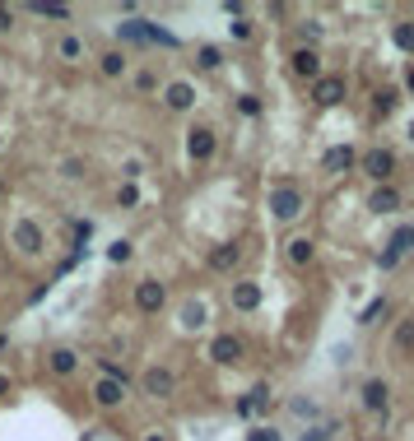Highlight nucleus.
Returning <instances> with one entry per match:
<instances>
[{
  "label": "nucleus",
  "instance_id": "obj_1",
  "mask_svg": "<svg viewBox=\"0 0 414 441\" xmlns=\"http://www.w3.org/2000/svg\"><path fill=\"white\" fill-rule=\"evenodd\" d=\"M302 210H307V195H302V186H293V181L270 186V214H275L280 223H293Z\"/></svg>",
  "mask_w": 414,
  "mask_h": 441
},
{
  "label": "nucleus",
  "instance_id": "obj_2",
  "mask_svg": "<svg viewBox=\"0 0 414 441\" xmlns=\"http://www.w3.org/2000/svg\"><path fill=\"white\" fill-rule=\"evenodd\" d=\"M10 246L23 255V260H33V255H42V246H47V237H42V228H37L33 219H19L10 228Z\"/></svg>",
  "mask_w": 414,
  "mask_h": 441
},
{
  "label": "nucleus",
  "instance_id": "obj_3",
  "mask_svg": "<svg viewBox=\"0 0 414 441\" xmlns=\"http://www.w3.org/2000/svg\"><path fill=\"white\" fill-rule=\"evenodd\" d=\"M358 395H363V409H368L372 418L386 428V418H391V386H386L382 376H372V381H363V390H358Z\"/></svg>",
  "mask_w": 414,
  "mask_h": 441
},
{
  "label": "nucleus",
  "instance_id": "obj_4",
  "mask_svg": "<svg viewBox=\"0 0 414 441\" xmlns=\"http://www.w3.org/2000/svg\"><path fill=\"white\" fill-rule=\"evenodd\" d=\"M358 172H368L377 186H386L396 172V154L391 149H368V154H358Z\"/></svg>",
  "mask_w": 414,
  "mask_h": 441
},
{
  "label": "nucleus",
  "instance_id": "obj_5",
  "mask_svg": "<svg viewBox=\"0 0 414 441\" xmlns=\"http://www.w3.org/2000/svg\"><path fill=\"white\" fill-rule=\"evenodd\" d=\"M140 390L154 399H172L177 395V376H172V367H145L140 372Z\"/></svg>",
  "mask_w": 414,
  "mask_h": 441
},
{
  "label": "nucleus",
  "instance_id": "obj_6",
  "mask_svg": "<svg viewBox=\"0 0 414 441\" xmlns=\"http://www.w3.org/2000/svg\"><path fill=\"white\" fill-rule=\"evenodd\" d=\"M163 302H168V288L158 284V279H140V284H135V311H140V316H158Z\"/></svg>",
  "mask_w": 414,
  "mask_h": 441
},
{
  "label": "nucleus",
  "instance_id": "obj_7",
  "mask_svg": "<svg viewBox=\"0 0 414 441\" xmlns=\"http://www.w3.org/2000/svg\"><path fill=\"white\" fill-rule=\"evenodd\" d=\"M345 93H349L345 75H321L312 84V102H317V107H336V102H345Z\"/></svg>",
  "mask_w": 414,
  "mask_h": 441
},
{
  "label": "nucleus",
  "instance_id": "obj_8",
  "mask_svg": "<svg viewBox=\"0 0 414 441\" xmlns=\"http://www.w3.org/2000/svg\"><path fill=\"white\" fill-rule=\"evenodd\" d=\"M242 246L237 242H219V246H210V255H205V265H210L214 274H233L237 265H242Z\"/></svg>",
  "mask_w": 414,
  "mask_h": 441
},
{
  "label": "nucleus",
  "instance_id": "obj_9",
  "mask_svg": "<svg viewBox=\"0 0 414 441\" xmlns=\"http://www.w3.org/2000/svg\"><path fill=\"white\" fill-rule=\"evenodd\" d=\"M242 339L237 334H214L210 339V363H219V367H233V363H242Z\"/></svg>",
  "mask_w": 414,
  "mask_h": 441
},
{
  "label": "nucleus",
  "instance_id": "obj_10",
  "mask_svg": "<svg viewBox=\"0 0 414 441\" xmlns=\"http://www.w3.org/2000/svg\"><path fill=\"white\" fill-rule=\"evenodd\" d=\"M187 158H191V163H210V158H214V131H210V126L187 131Z\"/></svg>",
  "mask_w": 414,
  "mask_h": 441
},
{
  "label": "nucleus",
  "instance_id": "obj_11",
  "mask_svg": "<svg viewBox=\"0 0 414 441\" xmlns=\"http://www.w3.org/2000/svg\"><path fill=\"white\" fill-rule=\"evenodd\" d=\"M289 66H293V75L298 79H321V52H317V47H298V52L289 56Z\"/></svg>",
  "mask_w": 414,
  "mask_h": 441
},
{
  "label": "nucleus",
  "instance_id": "obj_12",
  "mask_svg": "<svg viewBox=\"0 0 414 441\" xmlns=\"http://www.w3.org/2000/svg\"><path fill=\"white\" fill-rule=\"evenodd\" d=\"M358 167V149L354 144H336L321 154V172H354Z\"/></svg>",
  "mask_w": 414,
  "mask_h": 441
},
{
  "label": "nucleus",
  "instance_id": "obj_13",
  "mask_svg": "<svg viewBox=\"0 0 414 441\" xmlns=\"http://www.w3.org/2000/svg\"><path fill=\"white\" fill-rule=\"evenodd\" d=\"M126 395H131V386H122V381H107V376L93 381V404L98 409H122Z\"/></svg>",
  "mask_w": 414,
  "mask_h": 441
},
{
  "label": "nucleus",
  "instance_id": "obj_14",
  "mask_svg": "<svg viewBox=\"0 0 414 441\" xmlns=\"http://www.w3.org/2000/svg\"><path fill=\"white\" fill-rule=\"evenodd\" d=\"M163 102H168V111H191V107H196V84L172 79V84L163 88Z\"/></svg>",
  "mask_w": 414,
  "mask_h": 441
},
{
  "label": "nucleus",
  "instance_id": "obj_15",
  "mask_svg": "<svg viewBox=\"0 0 414 441\" xmlns=\"http://www.w3.org/2000/svg\"><path fill=\"white\" fill-rule=\"evenodd\" d=\"M261 298H266V293H261L256 279H237L233 284V311H256Z\"/></svg>",
  "mask_w": 414,
  "mask_h": 441
},
{
  "label": "nucleus",
  "instance_id": "obj_16",
  "mask_svg": "<svg viewBox=\"0 0 414 441\" xmlns=\"http://www.w3.org/2000/svg\"><path fill=\"white\" fill-rule=\"evenodd\" d=\"M284 255H289L293 270H307V265L317 260V242L312 237H289V242H284Z\"/></svg>",
  "mask_w": 414,
  "mask_h": 441
},
{
  "label": "nucleus",
  "instance_id": "obj_17",
  "mask_svg": "<svg viewBox=\"0 0 414 441\" xmlns=\"http://www.w3.org/2000/svg\"><path fill=\"white\" fill-rule=\"evenodd\" d=\"M368 210L372 214H396V210H401V191H396V186H377L368 195Z\"/></svg>",
  "mask_w": 414,
  "mask_h": 441
},
{
  "label": "nucleus",
  "instance_id": "obj_18",
  "mask_svg": "<svg viewBox=\"0 0 414 441\" xmlns=\"http://www.w3.org/2000/svg\"><path fill=\"white\" fill-rule=\"evenodd\" d=\"M47 367H52L57 376H75V367H79V353L61 344V349H52V353H47Z\"/></svg>",
  "mask_w": 414,
  "mask_h": 441
},
{
  "label": "nucleus",
  "instance_id": "obj_19",
  "mask_svg": "<svg viewBox=\"0 0 414 441\" xmlns=\"http://www.w3.org/2000/svg\"><path fill=\"white\" fill-rule=\"evenodd\" d=\"M98 70H102L107 79H122L126 70H131V61H126L122 47H112V52H102V56H98Z\"/></svg>",
  "mask_w": 414,
  "mask_h": 441
},
{
  "label": "nucleus",
  "instance_id": "obj_20",
  "mask_svg": "<svg viewBox=\"0 0 414 441\" xmlns=\"http://www.w3.org/2000/svg\"><path fill=\"white\" fill-rule=\"evenodd\" d=\"M117 42H149V19H126V23H117Z\"/></svg>",
  "mask_w": 414,
  "mask_h": 441
},
{
  "label": "nucleus",
  "instance_id": "obj_21",
  "mask_svg": "<svg viewBox=\"0 0 414 441\" xmlns=\"http://www.w3.org/2000/svg\"><path fill=\"white\" fill-rule=\"evenodd\" d=\"M396 107H401V88H377V93H372V111H377V116H391Z\"/></svg>",
  "mask_w": 414,
  "mask_h": 441
},
{
  "label": "nucleus",
  "instance_id": "obj_22",
  "mask_svg": "<svg viewBox=\"0 0 414 441\" xmlns=\"http://www.w3.org/2000/svg\"><path fill=\"white\" fill-rule=\"evenodd\" d=\"M391 42H396V52H405V56H414V19H401L391 28Z\"/></svg>",
  "mask_w": 414,
  "mask_h": 441
},
{
  "label": "nucleus",
  "instance_id": "obj_23",
  "mask_svg": "<svg viewBox=\"0 0 414 441\" xmlns=\"http://www.w3.org/2000/svg\"><path fill=\"white\" fill-rule=\"evenodd\" d=\"M57 56H61V61H70V66H75V61H84V42H79L75 33H66V37H61V42H57Z\"/></svg>",
  "mask_w": 414,
  "mask_h": 441
},
{
  "label": "nucleus",
  "instance_id": "obj_24",
  "mask_svg": "<svg viewBox=\"0 0 414 441\" xmlns=\"http://www.w3.org/2000/svg\"><path fill=\"white\" fill-rule=\"evenodd\" d=\"M386 311H391V302H386V298H372L368 307L358 311V325H377V320L386 316Z\"/></svg>",
  "mask_w": 414,
  "mask_h": 441
},
{
  "label": "nucleus",
  "instance_id": "obj_25",
  "mask_svg": "<svg viewBox=\"0 0 414 441\" xmlns=\"http://www.w3.org/2000/svg\"><path fill=\"white\" fill-rule=\"evenodd\" d=\"M205 325V302H187L182 307V330H201Z\"/></svg>",
  "mask_w": 414,
  "mask_h": 441
},
{
  "label": "nucleus",
  "instance_id": "obj_26",
  "mask_svg": "<svg viewBox=\"0 0 414 441\" xmlns=\"http://www.w3.org/2000/svg\"><path fill=\"white\" fill-rule=\"evenodd\" d=\"M391 344H396V353H414V320H401V325H396Z\"/></svg>",
  "mask_w": 414,
  "mask_h": 441
},
{
  "label": "nucleus",
  "instance_id": "obj_27",
  "mask_svg": "<svg viewBox=\"0 0 414 441\" xmlns=\"http://www.w3.org/2000/svg\"><path fill=\"white\" fill-rule=\"evenodd\" d=\"M196 66L201 70H219L224 66V52H219V47H201V52H196Z\"/></svg>",
  "mask_w": 414,
  "mask_h": 441
},
{
  "label": "nucleus",
  "instance_id": "obj_28",
  "mask_svg": "<svg viewBox=\"0 0 414 441\" xmlns=\"http://www.w3.org/2000/svg\"><path fill=\"white\" fill-rule=\"evenodd\" d=\"M98 367H102V376H107V381H122V386H131V376H126V367L117 363V358H98Z\"/></svg>",
  "mask_w": 414,
  "mask_h": 441
},
{
  "label": "nucleus",
  "instance_id": "obj_29",
  "mask_svg": "<svg viewBox=\"0 0 414 441\" xmlns=\"http://www.w3.org/2000/svg\"><path fill=\"white\" fill-rule=\"evenodd\" d=\"M247 404H252V413H266V409H270V386H266V381H261V386H252Z\"/></svg>",
  "mask_w": 414,
  "mask_h": 441
},
{
  "label": "nucleus",
  "instance_id": "obj_30",
  "mask_svg": "<svg viewBox=\"0 0 414 441\" xmlns=\"http://www.w3.org/2000/svg\"><path fill=\"white\" fill-rule=\"evenodd\" d=\"M33 14H42V19H70L66 5H47V0H37V5H28Z\"/></svg>",
  "mask_w": 414,
  "mask_h": 441
},
{
  "label": "nucleus",
  "instance_id": "obj_31",
  "mask_svg": "<svg viewBox=\"0 0 414 441\" xmlns=\"http://www.w3.org/2000/svg\"><path fill=\"white\" fill-rule=\"evenodd\" d=\"M131 84H135V93H154V88H158V75H154V70H135Z\"/></svg>",
  "mask_w": 414,
  "mask_h": 441
},
{
  "label": "nucleus",
  "instance_id": "obj_32",
  "mask_svg": "<svg viewBox=\"0 0 414 441\" xmlns=\"http://www.w3.org/2000/svg\"><path fill=\"white\" fill-rule=\"evenodd\" d=\"M131 255H135V246H131V242H112V246H107V260H112V265H126Z\"/></svg>",
  "mask_w": 414,
  "mask_h": 441
},
{
  "label": "nucleus",
  "instance_id": "obj_33",
  "mask_svg": "<svg viewBox=\"0 0 414 441\" xmlns=\"http://www.w3.org/2000/svg\"><path fill=\"white\" fill-rule=\"evenodd\" d=\"M84 172H89V163H84V158H66V163H61V176H70V181H79Z\"/></svg>",
  "mask_w": 414,
  "mask_h": 441
},
{
  "label": "nucleus",
  "instance_id": "obj_34",
  "mask_svg": "<svg viewBox=\"0 0 414 441\" xmlns=\"http://www.w3.org/2000/svg\"><path fill=\"white\" fill-rule=\"evenodd\" d=\"M117 205H122V210H135V205H140V191H135L131 181H126V186L117 191Z\"/></svg>",
  "mask_w": 414,
  "mask_h": 441
},
{
  "label": "nucleus",
  "instance_id": "obj_35",
  "mask_svg": "<svg viewBox=\"0 0 414 441\" xmlns=\"http://www.w3.org/2000/svg\"><path fill=\"white\" fill-rule=\"evenodd\" d=\"M237 111H242V116H261V98L256 93H242V98H237Z\"/></svg>",
  "mask_w": 414,
  "mask_h": 441
},
{
  "label": "nucleus",
  "instance_id": "obj_36",
  "mask_svg": "<svg viewBox=\"0 0 414 441\" xmlns=\"http://www.w3.org/2000/svg\"><path fill=\"white\" fill-rule=\"evenodd\" d=\"M228 33H233L237 42H247V37H252V19H247V14H242V19H233V23H228Z\"/></svg>",
  "mask_w": 414,
  "mask_h": 441
},
{
  "label": "nucleus",
  "instance_id": "obj_37",
  "mask_svg": "<svg viewBox=\"0 0 414 441\" xmlns=\"http://www.w3.org/2000/svg\"><path fill=\"white\" fill-rule=\"evenodd\" d=\"M247 441H284V437L275 428H252V432H247Z\"/></svg>",
  "mask_w": 414,
  "mask_h": 441
},
{
  "label": "nucleus",
  "instance_id": "obj_38",
  "mask_svg": "<svg viewBox=\"0 0 414 441\" xmlns=\"http://www.w3.org/2000/svg\"><path fill=\"white\" fill-rule=\"evenodd\" d=\"M293 413H298V418H317V404H312V399H293Z\"/></svg>",
  "mask_w": 414,
  "mask_h": 441
},
{
  "label": "nucleus",
  "instance_id": "obj_39",
  "mask_svg": "<svg viewBox=\"0 0 414 441\" xmlns=\"http://www.w3.org/2000/svg\"><path fill=\"white\" fill-rule=\"evenodd\" d=\"M140 172H145V167H140V158H131V163L122 167V176H126V181H131V186H135V181H140Z\"/></svg>",
  "mask_w": 414,
  "mask_h": 441
},
{
  "label": "nucleus",
  "instance_id": "obj_40",
  "mask_svg": "<svg viewBox=\"0 0 414 441\" xmlns=\"http://www.w3.org/2000/svg\"><path fill=\"white\" fill-rule=\"evenodd\" d=\"M302 37H307V42H317V37H321V23L307 19V23H302Z\"/></svg>",
  "mask_w": 414,
  "mask_h": 441
},
{
  "label": "nucleus",
  "instance_id": "obj_41",
  "mask_svg": "<svg viewBox=\"0 0 414 441\" xmlns=\"http://www.w3.org/2000/svg\"><path fill=\"white\" fill-rule=\"evenodd\" d=\"M14 28V10H5V5H0V33H10Z\"/></svg>",
  "mask_w": 414,
  "mask_h": 441
},
{
  "label": "nucleus",
  "instance_id": "obj_42",
  "mask_svg": "<svg viewBox=\"0 0 414 441\" xmlns=\"http://www.w3.org/2000/svg\"><path fill=\"white\" fill-rule=\"evenodd\" d=\"M405 93H414V66L405 70Z\"/></svg>",
  "mask_w": 414,
  "mask_h": 441
},
{
  "label": "nucleus",
  "instance_id": "obj_43",
  "mask_svg": "<svg viewBox=\"0 0 414 441\" xmlns=\"http://www.w3.org/2000/svg\"><path fill=\"white\" fill-rule=\"evenodd\" d=\"M5 353H10V334H0V358H5Z\"/></svg>",
  "mask_w": 414,
  "mask_h": 441
},
{
  "label": "nucleus",
  "instance_id": "obj_44",
  "mask_svg": "<svg viewBox=\"0 0 414 441\" xmlns=\"http://www.w3.org/2000/svg\"><path fill=\"white\" fill-rule=\"evenodd\" d=\"M145 441H168V432H149V437Z\"/></svg>",
  "mask_w": 414,
  "mask_h": 441
},
{
  "label": "nucleus",
  "instance_id": "obj_45",
  "mask_svg": "<svg viewBox=\"0 0 414 441\" xmlns=\"http://www.w3.org/2000/svg\"><path fill=\"white\" fill-rule=\"evenodd\" d=\"M0 395H10V376H0Z\"/></svg>",
  "mask_w": 414,
  "mask_h": 441
},
{
  "label": "nucleus",
  "instance_id": "obj_46",
  "mask_svg": "<svg viewBox=\"0 0 414 441\" xmlns=\"http://www.w3.org/2000/svg\"><path fill=\"white\" fill-rule=\"evenodd\" d=\"M405 135H410V144H414V121H410V126H405Z\"/></svg>",
  "mask_w": 414,
  "mask_h": 441
},
{
  "label": "nucleus",
  "instance_id": "obj_47",
  "mask_svg": "<svg viewBox=\"0 0 414 441\" xmlns=\"http://www.w3.org/2000/svg\"><path fill=\"white\" fill-rule=\"evenodd\" d=\"M5 191H10V181H5V176H0V195H5Z\"/></svg>",
  "mask_w": 414,
  "mask_h": 441
},
{
  "label": "nucleus",
  "instance_id": "obj_48",
  "mask_svg": "<svg viewBox=\"0 0 414 441\" xmlns=\"http://www.w3.org/2000/svg\"><path fill=\"white\" fill-rule=\"evenodd\" d=\"M0 149H5V135H0Z\"/></svg>",
  "mask_w": 414,
  "mask_h": 441
}]
</instances>
